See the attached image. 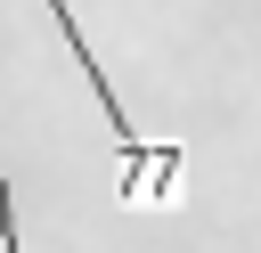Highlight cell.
I'll use <instances>...</instances> for the list:
<instances>
[{"mask_svg": "<svg viewBox=\"0 0 261 253\" xmlns=\"http://www.w3.org/2000/svg\"><path fill=\"white\" fill-rule=\"evenodd\" d=\"M49 16H57V33H65V49L82 57V73H90V90H98V114H106V131H114V155H122V204H171L179 196V147L163 139H139V122L122 114V98H114V82H106V65L90 57V41H82V24H73V8L65 0H49Z\"/></svg>", "mask_w": 261, "mask_h": 253, "instance_id": "6da1fadb", "label": "cell"}, {"mask_svg": "<svg viewBox=\"0 0 261 253\" xmlns=\"http://www.w3.org/2000/svg\"><path fill=\"white\" fill-rule=\"evenodd\" d=\"M0 253H16V196H8V163H0Z\"/></svg>", "mask_w": 261, "mask_h": 253, "instance_id": "7a4b0ae2", "label": "cell"}]
</instances>
